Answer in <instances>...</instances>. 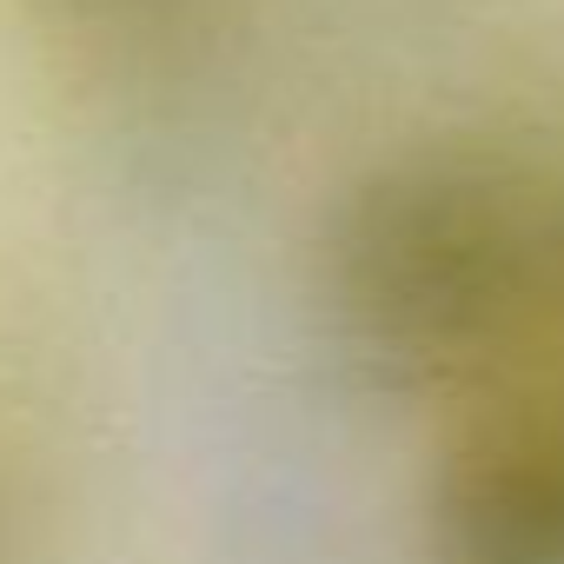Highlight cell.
<instances>
[{
  "label": "cell",
  "instance_id": "6da1fadb",
  "mask_svg": "<svg viewBox=\"0 0 564 564\" xmlns=\"http://www.w3.org/2000/svg\"><path fill=\"white\" fill-rule=\"evenodd\" d=\"M551 226L478 153L372 160L319 226V306L379 392L485 372L544 300Z\"/></svg>",
  "mask_w": 564,
  "mask_h": 564
},
{
  "label": "cell",
  "instance_id": "7a4b0ae2",
  "mask_svg": "<svg viewBox=\"0 0 564 564\" xmlns=\"http://www.w3.org/2000/svg\"><path fill=\"white\" fill-rule=\"evenodd\" d=\"M432 564H564V405H491L425 491Z\"/></svg>",
  "mask_w": 564,
  "mask_h": 564
},
{
  "label": "cell",
  "instance_id": "3957f363",
  "mask_svg": "<svg viewBox=\"0 0 564 564\" xmlns=\"http://www.w3.org/2000/svg\"><path fill=\"white\" fill-rule=\"evenodd\" d=\"M0 564H47L41 505L21 485V471H8V465H0Z\"/></svg>",
  "mask_w": 564,
  "mask_h": 564
},
{
  "label": "cell",
  "instance_id": "277c9868",
  "mask_svg": "<svg viewBox=\"0 0 564 564\" xmlns=\"http://www.w3.org/2000/svg\"><path fill=\"white\" fill-rule=\"evenodd\" d=\"M544 300L557 306V319H564V213L551 219V252H544Z\"/></svg>",
  "mask_w": 564,
  "mask_h": 564
}]
</instances>
